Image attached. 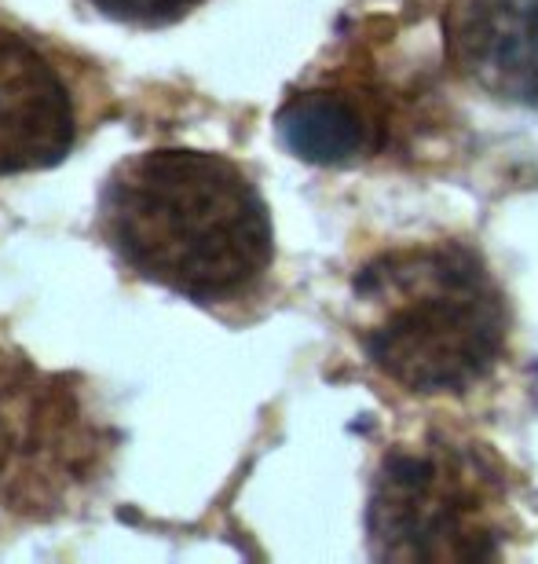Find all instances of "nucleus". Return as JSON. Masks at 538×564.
Returning <instances> with one entry per match:
<instances>
[{
	"instance_id": "f257e3e1",
	"label": "nucleus",
	"mask_w": 538,
	"mask_h": 564,
	"mask_svg": "<svg viewBox=\"0 0 538 564\" xmlns=\"http://www.w3.org/2000/svg\"><path fill=\"white\" fill-rule=\"evenodd\" d=\"M99 220L132 272L201 304L250 293L275 257L272 217L245 169L190 147L121 162Z\"/></svg>"
},
{
	"instance_id": "f03ea898",
	"label": "nucleus",
	"mask_w": 538,
	"mask_h": 564,
	"mask_svg": "<svg viewBox=\"0 0 538 564\" xmlns=\"http://www.w3.org/2000/svg\"><path fill=\"white\" fill-rule=\"evenodd\" d=\"M355 308L370 367L414 397H462L506 356V297L462 242L377 253L355 275Z\"/></svg>"
},
{
	"instance_id": "7ed1b4c3",
	"label": "nucleus",
	"mask_w": 538,
	"mask_h": 564,
	"mask_svg": "<svg viewBox=\"0 0 538 564\" xmlns=\"http://www.w3.org/2000/svg\"><path fill=\"white\" fill-rule=\"evenodd\" d=\"M377 561L469 564L506 554L509 484L487 447L451 436L403 444L381 462L366 510Z\"/></svg>"
},
{
	"instance_id": "20e7f679",
	"label": "nucleus",
	"mask_w": 538,
	"mask_h": 564,
	"mask_svg": "<svg viewBox=\"0 0 538 564\" xmlns=\"http://www.w3.org/2000/svg\"><path fill=\"white\" fill-rule=\"evenodd\" d=\"M114 433L74 375L0 359V506L30 521L70 513L103 480Z\"/></svg>"
},
{
	"instance_id": "39448f33",
	"label": "nucleus",
	"mask_w": 538,
	"mask_h": 564,
	"mask_svg": "<svg viewBox=\"0 0 538 564\" xmlns=\"http://www.w3.org/2000/svg\"><path fill=\"white\" fill-rule=\"evenodd\" d=\"M77 140L74 96L37 44L0 26V176L59 165Z\"/></svg>"
},
{
	"instance_id": "423d86ee",
	"label": "nucleus",
	"mask_w": 538,
	"mask_h": 564,
	"mask_svg": "<svg viewBox=\"0 0 538 564\" xmlns=\"http://www.w3.org/2000/svg\"><path fill=\"white\" fill-rule=\"evenodd\" d=\"M447 59L480 93L538 107V0H451Z\"/></svg>"
},
{
	"instance_id": "0eeeda50",
	"label": "nucleus",
	"mask_w": 538,
	"mask_h": 564,
	"mask_svg": "<svg viewBox=\"0 0 538 564\" xmlns=\"http://www.w3.org/2000/svg\"><path fill=\"white\" fill-rule=\"evenodd\" d=\"M278 132L305 162L349 165L381 147V121L363 96L344 88H311L278 110Z\"/></svg>"
},
{
	"instance_id": "6e6552de",
	"label": "nucleus",
	"mask_w": 538,
	"mask_h": 564,
	"mask_svg": "<svg viewBox=\"0 0 538 564\" xmlns=\"http://www.w3.org/2000/svg\"><path fill=\"white\" fill-rule=\"evenodd\" d=\"M92 4L129 26H169V22L190 15L201 0H92Z\"/></svg>"
}]
</instances>
